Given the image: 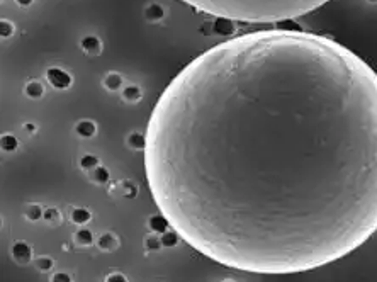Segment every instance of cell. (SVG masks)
Returning <instances> with one entry per match:
<instances>
[{"mask_svg": "<svg viewBox=\"0 0 377 282\" xmlns=\"http://www.w3.org/2000/svg\"><path fill=\"white\" fill-rule=\"evenodd\" d=\"M106 282H128V279L122 274H118V272H116V274H110L109 277H107Z\"/></svg>", "mask_w": 377, "mask_h": 282, "instance_id": "obj_28", "label": "cell"}, {"mask_svg": "<svg viewBox=\"0 0 377 282\" xmlns=\"http://www.w3.org/2000/svg\"><path fill=\"white\" fill-rule=\"evenodd\" d=\"M75 131L78 136H82V138H92V136H96L97 133V124L90 119H82V121L76 122L75 126Z\"/></svg>", "mask_w": 377, "mask_h": 282, "instance_id": "obj_8", "label": "cell"}, {"mask_svg": "<svg viewBox=\"0 0 377 282\" xmlns=\"http://www.w3.org/2000/svg\"><path fill=\"white\" fill-rule=\"evenodd\" d=\"M372 2H376V0H372Z\"/></svg>", "mask_w": 377, "mask_h": 282, "instance_id": "obj_31", "label": "cell"}, {"mask_svg": "<svg viewBox=\"0 0 377 282\" xmlns=\"http://www.w3.org/2000/svg\"><path fill=\"white\" fill-rule=\"evenodd\" d=\"M42 220L50 224L58 226L60 223H62V212H60L56 208H48L44 211V214H42Z\"/></svg>", "mask_w": 377, "mask_h": 282, "instance_id": "obj_16", "label": "cell"}, {"mask_svg": "<svg viewBox=\"0 0 377 282\" xmlns=\"http://www.w3.org/2000/svg\"><path fill=\"white\" fill-rule=\"evenodd\" d=\"M46 78H48V82L53 85L54 88H58V90H65V88H70L72 84H74V78H72V75L68 74L66 70L60 68V66L48 68V70H46Z\"/></svg>", "mask_w": 377, "mask_h": 282, "instance_id": "obj_3", "label": "cell"}, {"mask_svg": "<svg viewBox=\"0 0 377 282\" xmlns=\"http://www.w3.org/2000/svg\"><path fill=\"white\" fill-rule=\"evenodd\" d=\"M122 189H124V196H126V198H136V194H138V187L131 186L130 182L124 184Z\"/></svg>", "mask_w": 377, "mask_h": 282, "instance_id": "obj_26", "label": "cell"}, {"mask_svg": "<svg viewBox=\"0 0 377 282\" xmlns=\"http://www.w3.org/2000/svg\"><path fill=\"white\" fill-rule=\"evenodd\" d=\"M214 19H231L245 24H282L296 20L330 0H182Z\"/></svg>", "mask_w": 377, "mask_h": 282, "instance_id": "obj_2", "label": "cell"}, {"mask_svg": "<svg viewBox=\"0 0 377 282\" xmlns=\"http://www.w3.org/2000/svg\"><path fill=\"white\" fill-rule=\"evenodd\" d=\"M224 282H233V280H224Z\"/></svg>", "mask_w": 377, "mask_h": 282, "instance_id": "obj_30", "label": "cell"}, {"mask_svg": "<svg viewBox=\"0 0 377 282\" xmlns=\"http://www.w3.org/2000/svg\"><path fill=\"white\" fill-rule=\"evenodd\" d=\"M90 220H92V214L87 209H75V211L72 212V221L76 224H87Z\"/></svg>", "mask_w": 377, "mask_h": 282, "instance_id": "obj_17", "label": "cell"}, {"mask_svg": "<svg viewBox=\"0 0 377 282\" xmlns=\"http://www.w3.org/2000/svg\"><path fill=\"white\" fill-rule=\"evenodd\" d=\"M10 254H12V258H14L17 264H28L31 262V257H32L31 246L26 242H16L10 248Z\"/></svg>", "mask_w": 377, "mask_h": 282, "instance_id": "obj_5", "label": "cell"}, {"mask_svg": "<svg viewBox=\"0 0 377 282\" xmlns=\"http://www.w3.org/2000/svg\"><path fill=\"white\" fill-rule=\"evenodd\" d=\"M36 267L40 268V270H42V272H48V270H51L53 268V258H50V257H40V258H36Z\"/></svg>", "mask_w": 377, "mask_h": 282, "instance_id": "obj_24", "label": "cell"}, {"mask_svg": "<svg viewBox=\"0 0 377 282\" xmlns=\"http://www.w3.org/2000/svg\"><path fill=\"white\" fill-rule=\"evenodd\" d=\"M144 246H146V250H150V252H156L164 245H162L160 236H156V234H150V236H146V240H144Z\"/></svg>", "mask_w": 377, "mask_h": 282, "instance_id": "obj_22", "label": "cell"}, {"mask_svg": "<svg viewBox=\"0 0 377 282\" xmlns=\"http://www.w3.org/2000/svg\"><path fill=\"white\" fill-rule=\"evenodd\" d=\"M160 238H162V245H164L165 248H172V246L177 245L178 240H180L177 232H165Z\"/></svg>", "mask_w": 377, "mask_h": 282, "instance_id": "obj_19", "label": "cell"}, {"mask_svg": "<svg viewBox=\"0 0 377 282\" xmlns=\"http://www.w3.org/2000/svg\"><path fill=\"white\" fill-rule=\"evenodd\" d=\"M143 16L148 22H160L165 17V8L162 7L160 4H148V6L144 7Z\"/></svg>", "mask_w": 377, "mask_h": 282, "instance_id": "obj_7", "label": "cell"}, {"mask_svg": "<svg viewBox=\"0 0 377 282\" xmlns=\"http://www.w3.org/2000/svg\"><path fill=\"white\" fill-rule=\"evenodd\" d=\"M144 134L153 200L216 264L296 274L377 232V74L335 40L222 41L170 80Z\"/></svg>", "mask_w": 377, "mask_h": 282, "instance_id": "obj_1", "label": "cell"}, {"mask_svg": "<svg viewBox=\"0 0 377 282\" xmlns=\"http://www.w3.org/2000/svg\"><path fill=\"white\" fill-rule=\"evenodd\" d=\"M42 214L44 212L41 211V206H38V204H31V206H28V209H26V220L29 221H38L40 218H42Z\"/></svg>", "mask_w": 377, "mask_h": 282, "instance_id": "obj_21", "label": "cell"}, {"mask_svg": "<svg viewBox=\"0 0 377 282\" xmlns=\"http://www.w3.org/2000/svg\"><path fill=\"white\" fill-rule=\"evenodd\" d=\"M90 178L96 184H107L109 182V170L98 165L94 170H90Z\"/></svg>", "mask_w": 377, "mask_h": 282, "instance_id": "obj_15", "label": "cell"}, {"mask_svg": "<svg viewBox=\"0 0 377 282\" xmlns=\"http://www.w3.org/2000/svg\"><path fill=\"white\" fill-rule=\"evenodd\" d=\"M78 44L80 48L87 54H90V56H98V54L102 53V41L98 40L96 34H85Z\"/></svg>", "mask_w": 377, "mask_h": 282, "instance_id": "obj_4", "label": "cell"}, {"mask_svg": "<svg viewBox=\"0 0 377 282\" xmlns=\"http://www.w3.org/2000/svg\"><path fill=\"white\" fill-rule=\"evenodd\" d=\"M51 282H72V277L65 274V272H58V274L51 277Z\"/></svg>", "mask_w": 377, "mask_h": 282, "instance_id": "obj_27", "label": "cell"}, {"mask_svg": "<svg viewBox=\"0 0 377 282\" xmlns=\"http://www.w3.org/2000/svg\"><path fill=\"white\" fill-rule=\"evenodd\" d=\"M121 96L122 99L126 102H138L141 100V96H143V92H141V88L138 85H128V87H124L121 90Z\"/></svg>", "mask_w": 377, "mask_h": 282, "instance_id": "obj_13", "label": "cell"}, {"mask_svg": "<svg viewBox=\"0 0 377 282\" xmlns=\"http://www.w3.org/2000/svg\"><path fill=\"white\" fill-rule=\"evenodd\" d=\"M102 85L107 88L109 92H118L119 88L122 87V76L119 74H116V72H110V74H107L104 76V80H102Z\"/></svg>", "mask_w": 377, "mask_h": 282, "instance_id": "obj_12", "label": "cell"}, {"mask_svg": "<svg viewBox=\"0 0 377 282\" xmlns=\"http://www.w3.org/2000/svg\"><path fill=\"white\" fill-rule=\"evenodd\" d=\"M128 144L132 148V150H141V152H144V146H146V134L143 133H131L128 136Z\"/></svg>", "mask_w": 377, "mask_h": 282, "instance_id": "obj_14", "label": "cell"}, {"mask_svg": "<svg viewBox=\"0 0 377 282\" xmlns=\"http://www.w3.org/2000/svg\"><path fill=\"white\" fill-rule=\"evenodd\" d=\"M14 31H16V28L10 20L4 19L2 22H0V32H2V38H10L12 34H14Z\"/></svg>", "mask_w": 377, "mask_h": 282, "instance_id": "obj_25", "label": "cell"}, {"mask_svg": "<svg viewBox=\"0 0 377 282\" xmlns=\"http://www.w3.org/2000/svg\"><path fill=\"white\" fill-rule=\"evenodd\" d=\"M148 226H150V230H152L153 233L164 234L165 232H168L170 223L166 221V218L160 212V214H155V216L150 218V220H148Z\"/></svg>", "mask_w": 377, "mask_h": 282, "instance_id": "obj_9", "label": "cell"}, {"mask_svg": "<svg viewBox=\"0 0 377 282\" xmlns=\"http://www.w3.org/2000/svg\"><path fill=\"white\" fill-rule=\"evenodd\" d=\"M97 245H98V248H100L102 252H114V250H118L119 240L114 236L112 233H104L100 238H98Z\"/></svg>", "mask_w": 377, "mask_h": 282, "instance_id": "obj_11", "label": "cell"}, {"mask_svg": "<svg viewBox=\"0 0 377 282\" xmlns=\"http://www.w3.org/2000/svg\"><path fill=\"white\" fill-rule=\"evenodd\" d=\"M212 29L216 34H221V36H230L236 31V22L231 19H214L212 22Z\"/></svg>", "mask_w": 377, "mask_h": 282, "instance_id": "obj_6", "label": "cell"}, {"mask_svg": "<svg viewBox=\"0 0 377 282\" xmlns=\"http://www.w3.org/2000/svg\"><path fill=\"white\" fill-rule=\"evenodd\" d=\"M24 94H26V97H29V99H32V100L41 99L42 94H44V87H42V84L40 82V80H31V82L26 84Z\"/></svg>", "mask_w": 377, "mask_h": 282, "instance_id": "obj_10", "label": "cell"}, {"mask_svg": "<svg viewBox=\"0 0 377 282\" xmlns=\"http://www.w3.org/2000/svg\"><path fill=\"white\" fill-rule=\"evenodd\" d=\"M78 164L84 170H94L96 166H98V158L96 155H84Z\"/></svg>", "mask_w": 377, "mask_h": 282, "instance_id": "obj_20", "label": "cell"}, {"mask_svg": "<svg viewBox=\"0 0 377 282\" xmlns=\"http://www.w3.org/2000/svg\"><path fill=\"white\" fill-rule=\"evenodd\" d=\"M16 4L20 7H31L34 4V0H16Z\"/></svg>", "mask_w": 377, "mask_h": 282, "instance_id": "obj_29", "label": "cell"}, {"mask_svg": "<svg viewBox=\"0 0 377 282\" xmlns=\"http://www.w3.org/2000/svg\"><path fill=\"white\" fill-rule=\"evenodd\" d=\"M75 240H76V243H78V245L88 246V245H92V243H94V234H92L90 230H85L84 228V230H78V232H76Z\"/></svg>", "mask_w": 377, "mask_h": 282, "instance_id": "obj_18", "label": "cell"}, {"mask_svg": "<svg viewBox=\"0 0 377 282\" xmlns=\"http://www.w3.org/2000/svg\"><path fill=\"white\" fill-rule=\"evenodd\" d=\"M2 148L4 152H14L17 148V138L12 134H4L2 136Z\"/></svg>", "mask_w": 377, "mask_h": 282, "instance_id": "obj_23", "label": "cell"}]
</instances>
